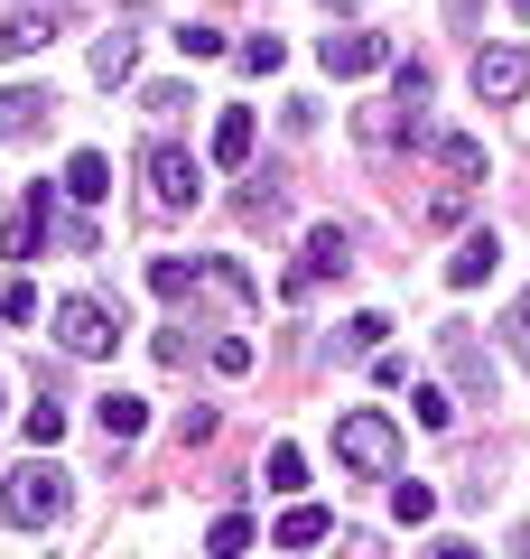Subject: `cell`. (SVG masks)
Wrapping results in <instances>:
<instances>
[{"label": "cell", "mask_w": 530, "mask_h": 559, "mask_svg": "<svg viewBox=\"0 0 530 559\" xmlns=\"http://www.w3.org/2000/svg\"><path fill=\"white\" fill-rule=\"evenodd\" d=\"M335 457H345L353 476H400V429L382 411H345L335 419Z\"/></svg>", "instance_id": "7a4b0ae2"}, {"label": "cell", "mask_w": 530, "mask_h": 559, "mask_svg": "<svg viewBox=\"0 0 530 559\" xmlns=\"http://www.w3.org/2000/svg\"><path fill=\"white\" fill-rule=\"evenodd\" d=\"M261 476H270V495H298V485H308V457H298V448L279 439L270 457H261Z\"/></svg>", "instance_id": "ffe728a7"}, {"label": "cell", "mask_w": 530, "mask_h": 559, "mask_svg": "<svg viewBox=\"0 0 530 559\" xmlns=\"http://www.w3.org/2000/svg\"><path fill=\"white\" fill-rule=\"evenodd\" d=\"M57 345L94 364V355H112V345H121V326H112V308H103V299H65L57 308Z\"/></svg>", "instance_id": "8992f818"}, {"label": "cell", "mask_w": 530, "mask_h": 559, "mask_svg": "<svg viewBox=\"0 0 530 559\" xmlns=\"http://www.w3.org/2000/svg\"><path fill=\"white\" fill-rule=\"evenodd\" d=\"M131 66H140V38H131V28H112V38L94 47V84H131Z\"/></svg>", "instance_id": "d6986e66"}, {"label": "cell", "mask_w": 530, "mask_h": 559, "mask_svg": "<svg viewBox=\"0 0 530 559\" xmlns=\"http://www.w3.org/2000/svg\"><path fill=\"white\" fill-rule=\"evenodd\" d=\"M392 513H400V522H429L437 495H429V485H392Z\"/></svg>", "instance_id": "603a6c76"}, {"label": "cell", "mask_w": 530, "mask_h": 559, "mask_svg": "<svg viewBox=\"0 0 530 559\" xmlns=\"http://www.w3.org/2000/svg\"><path fill=\"white\" fill-rule=\"evenodd\" d=\"M437 168H447V187H474V178H484V140L437 131Z\"/></svg>", "instance_id": "2e32d148"}, {"label": "cell", "mask_w": 530, "mask_h": 559, "mask_svg": "<svg viewBox=\"0 0 530 559\" xmlns=\"http://www.w3.org/2000/svg\"><path fill=\"white\" fill-rule=\"evenodd\" d=\"M493 261H503V242H493V234H466V242H456V261H447V280H456V289H484Z\"/></svg>", "instance_id": "5bb4252c"}, {"label": "cell", "mask_w": 530, "mask_h": 559, "mask_svg": "<svg viewBox=\"0 0 530 559\" xmlns=\"http://www.w3.org/2000/svg\"><path fill=\"white\" fill-rule=\"evenodd\" d=\"M511 550H521V559H530V522H521V532H511Z\"/></svg>", "instance_id": "1f68e13d"}, {"label": "cell", "mask_w": 530, "mask_h": 559, "mask_svg": "<svg viewBox=\"0 0 530 559\" xmlns=\"http://www.w3.org/2000/svg\"><path fill=\"white\" fill-rule=\"evenodd\" d=\"M382 336H392V318H382V308H363V318L345 326V355H382Z\"/></svg>", "instance_id": "7402d4cb"}, {"label": "cell", "mask_w": 530, "mask_h": 559, "mask_svg": "<svg viewBox=\"0 0 530 559\" xmlns=\"http://www.w3.org/2000/svg\"><path fill=\"white\" fill-rule=\"evenodd\" d=\"M205 550H215V559H252V522H242V513H215Z\"/></svg>", "instance_id": "44dd1931"}, {"label": "cell", "mask_w": 530, "mask_h": 559, "mask_svg": "<svg viewBox=\"0 0 530 559\" xmlns=\"http://www.w3.org/2000/svg\"><path fill=\"white\" fill-rule=\"evenodd\" d=\"M252 140H261L252 103H224V121H215V168H242V159H252Z\"/></svg>", "instance_id": "7c38bea8"}, {"label": "cell", "mask_w": 530, "mask_h": 559, "mask_svg": "<svg viewBox=\"0 0 530 559\" xmlns=\"http://www.w3.org/2000/svg\"><path fill=\"white\" fill-rule=\"evenodd\" d=\"M177 47H186V57H224V28H205V20H186V28H177Z\"/></svg>", "instance_id": "d4e9b609"}, {"label": "cell", "mask_w": 530, "mask_h": 559, "mask_svg": "<svg viewBox=\"0 0 530 559\" xmlns=\"http://www.w3.org/2000/svg\"><path fill=\"white\" fill-rule=\"evenodd\" d=\"M75 20H84V0H20V10L0 20V57H20V47H47V38H65Z\"/></svg>", "instance_id": "277c9868"}, {"label": "cell", "mask_w": 530, "mask_h": 559, "mask_svg": "<svg viewBox=\"0 0 530 559\" xmlns=\"http://www.w3.org/2000/svg\"><path fill=\"white\" fill-rule=\"evenodd\" d=\"M429 559H484V550H474V540H437Z\"/></svg>", "instance_id": "f546056e"}, {"label": "cell", "mask_w": 530, "mask_h": 559, "mask_svg": "<svg viewBox=\"0 0 530 559\" xmlns=\"http://www.w3.org/2000/svg\"><path fill=\"white\" fill-rule=\"evenodd\" d=\"M28 439H38V448L65 439V411H57V401H38V411H28Z\"/></svg>", "instance_id": "4316f807"}, {"label": "cell", "mask_w": 530, "mask_h": 559, "mask_svg": "<svg viewBox=\"0 0 530 559\" xmlns=\"http://www.w3.org/2000/svg\"><path fill=\"white\" fill-rule=\"evenodd\" d=\"M353 261V242H345V224H316L308 242H298V261H289V299H308L316 280H335Z\"/></svg>", "instance_id": "ba28073f"}, {"label": "cell", "mask_w": 530, "mask_h": 559, "mask_svg": "<svg viewBox=\"0 0 530 559\" xmlns=\"http://www.w3.org/2000/svg\"><path fill=\"white\" fill-rule=\"evenodd\" d=\"M65 197L103 205V197H112V159H103V150H75V159H65Z\"/></svg>", "instance_id": "4fadbf2b"}, {"label": "cell", "mask_w": 530, "mask_h": 559, "mask_svg": "<svg viewBox=\"0 0 530 559\" xmlns=\"http://www.w3.org/2000/svg\"><path fill=\"white\" fill-rule=\"evenodd\" d=\"M511 336H521V364H530V299L511 308Z\"/></svg>", "instance_id": "4dcf8cb0"}, {"label": "cell", "mask_w": 530, "mask_h": 559, "mask_svg": "<svg viewBox=\"0 0 530 559\" xmlns=\"http://www.w3.org/2000/svg\"><path fill=\"white\" fill-rule=\"evenodd\" d=\"M47 112H57V94H38V84H0V140H28Z\"/></svg>", "instance_id": "8fae6325"}, {"label": "cell", "mask_w": 530, "mask_h": 559, "mask_svg": "<svg viewBox=\"0 0 530 559\" xmlns=\"http://www.w3.org/2000/svg\"><path fill=\"white\" fill-rule=\"evenodd\" d=\"M326 532H335V522H326V503H289L270 540H279V550H308V540H326Z\"/></svg>", "instance_id": "ac0fdd59"}, {"label": "cell", "mask_w": 530, "mask_h": 559, "mask_svg": "<svg viewBox=\"0 0 530 559\" xmlns=\"http://www.w3.org/2000/svg\"><path fill=\"white\" fill-rule=\"evenodd\" d=\"M511 10H521V20H530V0H511Z\"/></svg>", "instance_id": "d6a6232c"}, {"label": "cell", "mask_w": 530, "mask_h": 559, "mask_svg": "<svg viewBox=\"0 0 530 559\" xmlns=\"http://www.w3.org/2000/svg\"><path fill=\"white\" fill-rule=\"evenodd\" d=\"M215 373H252V345H242V336H215Z\"/></svg>", "instance_id": "f1b7e54d"}, {"label": "cell", "mask_w": 530, "mask_h": 559, "mask_svg": "<svg viewBox=\"0 0 530 559\" xmlns=\"http://www.w3.org/2000/svg\"><path fill=\"white\" fill-rule=\"evenodd\" d=\"M316 57H326V75H382V66H392V38H382V28H326V47H316Z\"/></svg>", "instance_id": "52a82bcc"}, {"label": "cell", "mask_w": 530, "mask_h": 559, "mask_svg": "<svg viewBox=\"0 0 530 559\" xmlns=\"http://www.w3.org/2000/svg\"><path fill=\"white\" fill-rule=\"evenodd\" d=\"M410 411H419V429H447V419H456V401H447V392H429V382H419V401H410Z\"/></svg>", "instance_id": "484cf974"}, {"label": "cell", "mask_w": 530, "mask_h": 559, "mask_svg": "<svg viewBox=\"0 0 530 559\" xmlns=\"http://www.w3.org/2000/svg\"><path fill=\"white\" fill-rule=\"evenodd\" d=\"M0 513L20 522V532H47V522H65V476L47 457L10 466V485H0Z\"/></svg>", "instance_id": "6da1fadb"}, {"label": "cell", "mask_w": 530, "mask_h": 559, "mask_svg": "<svg viewBox=\"0 0 530 559\" xmlns=\"http://www.w3.org/2000/svg\"><path fill=\"white\" fill-rule=\"evenodd\" d=\"M140 178H149V205H168V215H186L196 205V150H177V140H149L140 150Z\"/></svg>", "instance_id": "3957f363"}, {"label": "cell", "mask_w": 530, "mask_h": 559, "mask_svg": "<svg viewBox=\"0 0 530 559\" xmlns=\"http://www.w3.org/2000/svg\"><path fill=\"white\" fill-rule=\"evenodd\" d=\"M279 57H289L279 38H242V66H252V75H279Z\"/></svg>", "instance_id": "83f0119b"}, {"label": "cell", "mask_w": 530, "mask_h": 559, "mask_svg": "<svg viewBox=\"0 0 530 559\" xmlns=\"http://www.w3.org/2000/svg\"><path fill=\"white\" fill-rule=\"evenodd\" d=\"M0 318L28 326V318H38V289H28V280H10V289H0Z\"/></svg>", "instance_id": "cb8c5ba5"}, {"label": "cell", "mask_w": 530, "mask_h": 559, "mask_svg": "<svg viewBox=\"0 0 530 559\" xmlns=\"http://www.w3.org/2000/svg\"><path fill=\"white\" fill-rule=\"evenodd\" d=\"M437 355H447V373H456V392H466V401H493V355H484V336H474L466 318L437 326Z\"/></svg>", "instance_id": "5b68a950"}, {"label": "cell", "mask_w": 530, "mask_h": 559, "mask_svg": "<svg viewBox=\"0 0 530 559\" xmlns=\"http://www.w3.org/2000/svg\"><path fill=\"white\" fill-rule=\"evenodd\" d=\"M47 234H57V197H47V178H38L20 197V215H10V234H0V252H10V261H38Z\"/></svg>", "instance_id": "9c48e42d"}, {"label": "cell", "mask_w": 530, "mask_h": 559, "mask_svg": "<svg viewBox=\"0 0 530 559\" xmlns=\"http://www.w3.org/2000/svg\"><path fill=\"white\" fill-rule=\"evenodd\" d=\"M94 419H103V439H140V429H149V401L140 392H103Z\"/></svg>", "instance_id": "e0dca14e"}, {"label": "cell", "mask_w": 530, "mask_h": 559, "mask_svg": "<svg viewBox=\"0 0 530 559\" xmlns=\"http://www.w3.org/2000/svg\"><path fill=\"white\" fill-rule=\"evenodd\" d=\"M474 94L484 103H521L530 94V57L521 47H474Z\"/></svg>", "instance_id": "30bf717a"}, {"label": "cell", "mask_w": 530, "mask_h": 559, "mask_svg": "<svg viewBox=\"0 0 530 559\" xmlns=\"http://www.w3.org/2000/svg\"><path fill=\"white\" fill-rule=\"evenodd\" d=\"M149 289H158V299H196V289H205V261L158 252V261H149Z\"/></svg>", "instance_id": "9a60e30c"}]
</instances>
